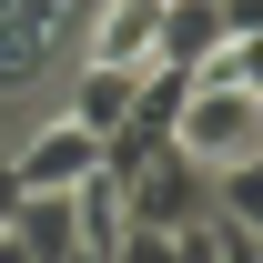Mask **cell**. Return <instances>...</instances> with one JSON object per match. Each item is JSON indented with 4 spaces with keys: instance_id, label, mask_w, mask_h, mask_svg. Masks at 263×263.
I'll use <instances>...</instances> for the list:
<instances>
[{
    "instance_id": "1",
    "label": "cell",
    "mask_w": 263,
    "mask_h": 263,
    "mask_svg": "<svg viewBox=\"0 0 263 263\" xmlns=\"http://www.w3.org/2000/svg\"><path fill=\"white\" fill-rule=\"evenodd\" d=\"M172 142H182L202 172L263 152V101H253V81H202V71H193V81H182V111H172Z\"/></svg>"
},
{
    "instance_id": "8",
    "label": "cell",
    "mask_w": 263,
    "mask_h": 263,
    "mask_svg": "<svg viewBox=\"0 0 263 263\" xmlns=\"http://www.w3.org/2000/svg\"><path fill=\"white\" fill-rule=\"evenodd\" d=\"M10 213H21V172H10V152H0V233H10ZM10 263V253H0Z\"/></svg>"
},
{
    "instance_id": "5",
    "label": "cell",
    "mask_w": 263,
    "mask_h": 263,
    "mask_svg": "<svg viewBox=\"0 0 263 263\" xmlns=\"http://www.w3.org/2000/svg\"><path fill=\"white\" fill-rule=\"evenodd\" d=\"M0 253H10V263H71V253H81V223H71V193H21L10 233H0Z\"/></svg>"
},
{
    "instance_id": "9",
    "label": "cell",
    "mask_w": 263,
    "mask_h": 263,
    "mask_svg": "<svg viewBox=\"0 0 263 263\" xmlns=\"http://www.w3.org/2000/svg\"><path fill=\"white\" fill-rule=\"evenodd\" d=\"M253 101H263V81H253Z\"/></svg>"
},
{
    "instance_id": "3",
    "label": "cell",
    "mask_w": 263,
    "mask_h": 263,
    "mask_svg": "<svg viewBox=\"0 0 263 263\" xmlns=\"http://www.w3.org/2000/svg\"><path fill=\"white\" fill-rule=\"evenodd\" d=\"M10 172H21V193H71L81 172H101V132L71 122V111H51V122H31L10 142Z\"/></svg>"
},
{
    "instance_id": "4",
    "label": "cell",
    "mask_w": 263,
    "mask_h": 263,
    "mask_svg": "<svg viewBox=\"0 0 263 263\" xmlns=\"http://www.w3.org/2000/svg\"><path fill=\"white\" fill-rule=\"evenodd\" d=\"M71 61L152 71V61H162V0H91V10H81V31H71Z\"/></svg>"
},
{
    "instance_id": "7",
    "label": "cell",
    "mask_w": 263,
    "mask_h": 263,
    "mask_svg": "<svg viewBox=\"0 0 263 263\" xmlns=\"http://www.w3.org/2000/svg\"><path fill=\"white\" fill-rule=\"evenodd\" d=\"M213 202H223L233 223H253V233H263V152H243V162L213 172Z\"/></svg>"
},
{
    "instance_id": "6",
    "label": "cell",
    "mask_w": 263,
    "mask_h": 263,
    "mask_svg": "<svg viewBox=\"0 0 263 263\" xmlns=\"http://www.w3.org/2000/svg\"><path fill=\"white\" fill-rule=\"evenodd\" d=\"M172 243H182V263H263V233H253V223H233L223 202H202Z\"/></svg>"
},
{
    "instance_id": "2",
    "label": "cell",
    "mask_w": 263,
    "mask_h": 263,
    "mask_svg": "<svg viewBox=\"0 0 263 263\" xmlns=\"http://www.w3.org/2000/svg\"><path fill=\"white\" fill-rule=\"evenodd\" d=\"M111 182H122V213H132V223H152V233H182L202 202H213V172H202L182 142H152V152L122 162Z\"/></svg>"
}]
</instances>
